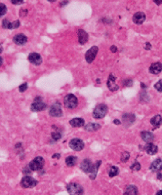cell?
Returning a JSON list of instances; mask_svg holds the SVG:
<instances>
[{
    "label": "cell",
    "instance_id": "obj_1",
    "mask_svg": "<svg viewBox=\"0 0 162 195\" xmlns=\"http://www.w3.org/2000/svg\"><path fill=\"white\" fill-rule=\"evenodd\" d=\"M108 113V106L104 104H100L95 108L93 111V116L96 119H102Z\"/></svg>",
    "mask_w": 162,
    "mask_h": 195
},
{
    "label": "cell",
    "instance_id": "obj_2",
    "mask_svg": "<svg viewBox=\"0 0 162 195\" xmlns=\"http://www.w3.org/2000/svg\"><path fill=\"white\" fill-rule=\"evenodd\" d=\"M64 106H66L67 108H69V109L75 108L77 106V104H78L77 98L72 94H68L64 97Z\"/></svg>",
    "mask_w": 162,
    "mask_h": 195
},
{
    "label": "cell",
    "instance_id": "obj_3",
    "mask_svg": "<svg viewBox=\"0 0 162 195\" xmlns=\"http://www.w3.org/2000/svg\"><path fill=\"white\" fill-rule=\"evenodd\" d=\"M67 188L69 195H83V187L76 183H69Z\"/></svg>",
    "mask_w": 162,
    "mask_h": 195
},
{
    "label": "cell",
    "instance_id": "obj_4",
    "mask_svg": "<svg viewBox=\"0 0 162 195\" xmlns=\"http://www.w3.org/2000/svg\"><path fill=\"white\" fill-rule=\"evenodd\" d=\"M45 161L42 157H36L29 163V169L31 171H39L43 168Z\"/></svg>",
    "mask_w": 162,
    "mask_h": 195
},
{
    "label": "cell",
    "instance_id": "obj_5",
    "mask_svg": "<svg viewBox=\"0 0 162 195\" xmlns=\"http://www.w3.org/2000/svg\"><path fill=\"white\" fill-rule=\"evenodd\" d=\"M37 184V182L31 177H24L21 180V185L24 188H31Z\"/></svg>",
    "mask_w": 162,
    "mask_h": 195
},
{
    "label": "cell",
    "instance_id": "obj_6",
    "mask_svg": "<svg viewBox=\"0 0 162 195\" xmlns=\"http://www.w3.org/2000/svg\"><path fill=\"white\" fill-rule=\"evenodd\" d=\"M69 146H71V148L73 150L80 151L84 148V142L81 140H79V139H72V140L69 142Z\"/></svg>",
    "mask_w": 162,
    "mask_h": 195
},
{
    "label": "cell",
    "instance_id": "obj_7",
    "mask_svg": "<svg viewBox=\"0 0 162 195\" xmlns=\"http://www.w3.org/2000/svg\"><path fill=\"white\" fill-rule=\"evenodd\" d=\"M49 113H50L51 116H53V117H61V116L63 115V111H62L61 104H60L59 103L54 104L50 108Z\"/></svg>",
    "mask_w": 162,
    "mask_h": 195
},
{
    "label": "cell",
    "instance_id": "obj_8",
    "mask_svg": "<svg viewBox=\"0 0 162 195\" xmlns=\"http://www.w3.org/2000/svg\"><path fill=\"white\" fill-rule=\"evenodd\" d=\"M98 51H99V48L97 47V46H93L91 49H89L87 51V53L85 55V59H86L87 63H91L94 61L96 56H97V53H98Z\"/></svg>",
    "mask_w": 162,
    "mask_h": 195
},
{
    "label": "cell",
    "instance_id": "obj_9",
    "mask_svg": "<svg viewBox=\"0 0 162 195\" xmlns=\"http://www.w3.org/2000/svg\"><path fill=\"white\" fill-rule=\"evenodd\" d=\"M29 61L32 63L35 64V66H39V64L42 63V58L38 53H31L29 56Z\"/></svg>",
    "mask_w": 162,
    "mask_h": 195
},
{
    "label": "cell",
    "instance_id": "obj_10",
    "mask_svg": "<svg viewBox=\"0 0 162 195\" xmlns=\"http://www.w3.org/2000/svg\"><path fill=\"white\" fill-rule=\"evenodd\" d=\"M92 168H93V164H92V162H91L90 159H85V160L82 161V163L80 165V169L83 172L89 174L91 172V170H92Z\"/></svg>",
    "mask_w": 162,
    "mask_h": 195
},
{
    "label": "cell",
    "instance_id": "obj_11",
    "mask_svg": "<svg viewBox=\"0 0 162 195\" xmlns=\"http://www.w3.org/2000/svg\"><path fill=\"white\" fill-rule=\"evenodd\" d=\"M31 110L32 111H35V112H38V111L41 110H44L46 108V104L43 103L42 101H34V103L31 104Z\"/></svg>",
    "mask_w": 162,
    "mask_h": 195
},
{
    "label": "cell",
    "instance_id": "obj_12",
    "mask_svg": "<svg viewBox=\"0 0 162 195\" xmlns=\"http://www.w3.org/2000/svg\"><path fill=\"white\" fill-rule=\"evenodd\" d=\"M146 21V15L143 12H137L135 15L133 16V22L137 25H142L143 22Z\"/></svg>",
    "mask_w": 162,
    "mask_h": 195
},
{
    "label": "cell",
    "instance_id": "obj_13",
    "mask_svg": "<svg viewBox=\"0 0 162 195\" xmlns=\"http://www.w3.org/2000/svg\"><path fill=\"white\" fill-rule=\"evenodd\" d=\"M13 41H14V42H15L17 45H24V44L26 43L27 38H26V35L20 33V34H16L15 36H14Z\"/></svg>",
    "mask_w": 162,
    "mask_h": 195
},
{
    "label": "cell",
    "instance_id": "obj_14",
    "mask_svg": "<svg viewBox=\"0 0 162 195\" xmlns=\"http://www.w3.org/2000/svg\"><path fill=\"white\" fill-rule=\"evenodd\" d=\"M141 137H142L143 140L145 141L146 142H147V143H151L152 141H153V139H154L153 134H152L151 132H149V131H143V132H142Z\"/></svg>",
    "mask_w": 162,
    "mask_h": 195
},
{
    "label": "cell",
    "instance_id": "obj_15",
    "mask_svg": "<svg viewBox=\"0 0 162 195\" xmlns=\"http://www.w3.org/2000/svg\"><path fill=\"white\" fill-rule=\"evenodd\" d=\"M108 87H109V89L112 92L119 89V87L115 84V77H114V75H112V74H110L109 75V78L108 80Z\"/></svg>",
    "mask_w": 162,
    "mask_h": 195
},
{
    "label": "cell",
    "instance_id": "obj_16",
    "mask_svg": "<svg viewBox=\"0 0 162 195\" xmlns=\"http://www.w3.org/2000/svg\"><path fill=\"white\" fill-rule=\"evenodd\" d=\"M162 71V64L160 63H154L150 67V72L152 74H158Z\"/></svg>",
    "mask_w": 162,
    "mask_h": 195
},
{
    "label": "cell",
    "instance_id": "obj_17",
    "mask_svg": "<svg viewBox=\"0 0 162 195\" xmlns=\"http://www.w3.org/2000/svg\"><path fill=\"white\" fill-rule=\"evenodd\" d=\"M150 170L152 172H158L162 169V160L161 159H156L155 161H153L150 165Z\"/></svg>",
    "mask_w": 162,
    "mask_h": 195
},
{
    "label": "cell",
    "instance_id": "obj_18",
    "mask_svg": "<svg viewBox=\"0 0 162 195\" xmlns=\"http://www.w3.org/2000/svg\"><path fill=\"white\" fill-rule=\"evenodd\" d=\"M88 33L86 31L79 29L78 30V39H79V43L80 44H85L88 41Z\"/></svg>",
    "mask_w": 162,
    "mask_h": 195
},
{
    "label": "cell",
    "instance_id": "obj_19",
    "mask_svg": "<svg viewBox=\"0 0 162 195\" xmlns=\"http://www.w3.org/2000/svg\"><path fill=\"white\" fill-rule=\"evenodd\" d=\"M145 149L150 155L156 154L157 151H158V148H157V146L155 145H153L152 142L151 143H147V145H146V147H145Z\"/></svg>",
    "mask_w": 162,
    "mask_h": 195
},
{
    "label": "cell",
    "instance_id": "obj_20",
    "mask_svg": "<svg viewBox=\"0 0 162 195\" xmlns=\"http://www.w3.org/2000/svg\"><path fill=\"white\" fill-rule=\"evenodd\" d=\"M69 124H71L72 127H82V126H85L84 119H82V118L71 119V121H69Z\"/></svg>",
    "mask_w": 162,
    "mask_h": 195
},
{
    "label": "cell",
    "instance_id": "obj_21",
    "mask_svg": "<svg viewBox=\"0 0 162 195\" xmlns=\"http://www.w3.org/2000/svg\"><path fill=\"white\" fill-rule=\"evenodd\" d=\"M135 121V116L133 114H124L123 115V122L127 126H130L132 123Z\"/></svg>",
    "mask_w": 162,
    "mask_h": 195
},
{
    "label": "cell",
    "instance_id": "obj_22",
    "mask_svg": "<svg viewBox=\"0 0 162 195\" xmlns=\"http://www.w3.org/2000/svg\"><path fill=\"white\" fill-rule=\"evenodd\" d=\"M150 123L155 129L158 128V127L161 126V124H162V117L160 115H155L154 117L150 120Z\"/></svg>",
    "mask_w": 162,
    "mask_h": 195
},
{
    "label": "cell",
    "instance_id": "obj_23",
    "mask_svg": "<svg viewBox=\"0 0 162 195\" xmlns=\"http://www.w3.org/2000/svg\"><path fill=\"white\" fill-rule=\"evenodd\" d=\"M125 195H138V188L135 185H128L125 190Z\"/></svg>",
    "mask_w": 162,
    "mask_h": 195
},
{
    "label": "cell",
    "instance_id": "obj_24",
    "mask_svg": "<svg viewBox=\"0 0 162 195\" xmlns=\"http://www.w3.org/2000/svg\"><path fill=\"white\" fill-rule=\"evenodd\" d=\"M86 131H89V132H94V131H97V130H99L101 128V126L99 124H96V123H89L84 126Z\"/></svg>",
    "mask_w": 162,
    "mask_h": 195
},
{
    "label": "cell",
    "instance_id": "obj_25",
    "mask_svg": "<svg viewBox=\"0 0 162 195\" xmlns=\"http://www.w3.org/2000/svg\"><path fill=\"white\" fill-rule=\"evenodd\" d=\"M100 165H101V161H98L95 165H93V168H92L91 172L89 173L90 178H91L92 180H94V179L96 178V176H97V172H98V169H99Z\"/></svg>",
    "mask_w": 162,
    "mask_h": 195
},
{
    "label": "cell",
    "instance_id": "obj_26",
    "mask_svg": "<svg viewBox=\"0 0 162 195\" xmlns=\"http://www.w3.org/2000/svg\"><path fill=\"white\" fill-rule=\"evenodd\" d=\"M76 162H77V158L75 156H68L66 159V164L68 167H73L76 164Z\"/></svg>",
    "mask_w": 162,
    "mask_h": 195
},
{
    "label": "cell",
    "instance_id": "obj_27",
    "mask_svg": "<svg viewBox=\"0 0 162 195\" xmlns=\"http://www.w3.org/2000/svg\"><path fill=\"white\" fill-rule=\"evenodd\" d=\"M118 168L117 167H115V166H112V168L109 169V176L110 178H113V177H115V176H117L118 175Z\"/></svg>",
    "mask_w": 162,
    "mask_h": 195
},
{
    "label": "cell",
    "instance_id": "obj_28",
    "mask_svg": "<svg viewBox=\"0 0 162 195\" xmlns=\"http://www.w3.org/2000/svg\"><path fill=\"white\" fill-rule=\"evenodd\" d=\"M6 12H7L6 5H5V4H3V3H0V17L5 15Z\"/></svg>",
    "mask_w": 162,
    "mask_h": 195
},
{
    "label": "cell",
    "instance_id": "obj_29",
    "mask_svg": "<svg viewBox=\"0 0 162 195\" xmlns=\"http://www.w3.org/2000/svg\"><path fill=\"white\" fill-rule=\"evenodd\" d=\"M20 22L19 21H15V22H10L8 26V29H17V27H19L20 26Z\"/></svg>",
    "mask_w": 162,
    "mask_h": 195
},
{
    "label": "cell",
    "instance_id": "obj_30",
    "mask_svg": "<svg viewBox=\"0 0 162 195\" xmlns=\"http://www.w3.org/2000/svg\"><path fill=\"white\" fill-rule=\"evenodd\" d=\"M62 138V135L60 132H53L52 133V139L54 141H59Z\"/></svg>",
    "mask_w": 162,
    "mask_h": 195
},
{
    "label": "cell",
    "instance_id": "obj_31",
    "mask_svg": "<svg viewBox=\"0 0 162 195\" xmlns=\"http://www.w3.org/2000/svg\"><path fill=\"white\" fill-rule=\"evenodd\" d=\"M155 87V89L157 91H159V92H162V80H159L158 82L156 83V84L154 85Z\"/></svg>",
    "mask_w": 162,
    "mask_h": 195
},
{
    "label": "cell",
    "instance_id": "obj_32",
    "mask_svg": "<svg viewBox=\"0 0 162 195\" xmlns=\"http://www.w3.org/2000/svg\"><path fill=\"white\" fill-rule=\"evenodd\" d=\"M129 156H130V154H129L128 152H124L122 154V157H121V161L122 162H126L129 159Z\"/></svg>",
    "mask_w": 162,
    "mask_h": 195
},
{
    "label": "cell",
    "instance_id": "obj_33",
    "mask_svg": "<svg viewBox=\"0 0 162 195\" xmlns=\"http://www.w3.org/2000/svg\"><path fill=\"white\" fill-rule=\"evenodd\" d=\"M131 169L134 170V171H139L141 169V165L138 163V162H136V163H134L132 166H131Z\"/></svg>",
    "mask_w": 162,
    "mask_h": 195
},
{
    "label": "cell",
    "instance_id": "obj_34",
    "mask_svg": "<svg viewBox=\"0 0 162 195\" xmlns=\"http://www.w3.org/2000/svg\"><path fill=\"white\" fill-rule=\"evenodd\" d=\"M26 89H27V84H26V83H24V84H22L19 87V91L20 92H25Z\"/></svg>",
    "mask_w": 162,
    "mask_h": 195
},
{
    "label": "cell",
    "instance_id": "obj_35",
    "mask_svg": "<svg viewBox=\"0 0 162 195\" xmlns=\"http://www.w3.org/2000/svg\"><path fill=\"white\" fill-rule=\"evenodd\" d=\"M9 24H10V22H9V21L5 19V20H3V22H2V27H4V29H8Z\"/></svg>",
    "mask_w": 162,
    "mask_h": 195
},
{
    "label": "cell",
    "instance_id": "obj_36",
    "mask_svg": "<svg viewBox=\"0 0 162 195\" xmlns=\"http://www.w3.org/2000/svg\"><path fill=\"white\" fill-rule=\"evenodd\" d=\"M157 179L159 180H162V169L157 172Z\"/></svg>",
    "mask_w": 162,
    "mask_h": 195
},
{
    "label": "cell",
    "instance_id": "obj_37",
    "mask_svg": "<svg viewBox=\"0 0 162 195\" xmlns=\"http://www.w3.org/2000/svg\"><path fill=\"white\" fill-rule=\"evenodd\" d=\"M132 84H133V81L132 80H126L124 82V85L125 86H132Z\"/></svg>",
    "mask_w": 162,
    "mask_h": 195
},
{
    "label": "cell",
    "instance_id": "obj_38",
    "mask_svg": "<svg viewBox=\"0 0 162 195\" xmlns=\"http://www.w3.org/2000/svg\"><path fill=\"white\" fill-rule=\"evenodd\" d=\"M150 47H151L150 43H149V42L146 43V50H150Z\"/></svg>",
    "mask_w": 162,
    "mask_h": 195
},
{
    "label": "cell",
    "instance_id": "obj_39",
    "mask_svg": "<svg viewBox=\"0 0 162 195\" xmlns=\"http://www.w3.org/2000/svg\"><path fill=\"white\" fill-rule=\"evenodd\" d=\"M110 50H112V52H113V53H115L117 51V49H116V47L115 46H112V48H110Z\"/></svg>",
    "mask_w": 162,
    "mask_h": 195
},
{
    "label": "cell",
    "instance_id": "obj_40",
    "mask_svg": "<svg viewBox=\"0 0 162 195\" xmlns=\"http://www.w3.org/2000/svg\"><path fill=\"white\" fill-rule=\"evenodd\" d=\"M13 4H22V1H12Z\"/></svg>",
    "mask_w": 162,
    "mask_h": 195
},
{
    "label": "cell",
    "instance_id": "obj_41",
    "mask_svg": "<svg viewBox=\"0 0 162 195\" xmlns=\"http://www.w3.org/2000/svg\"><path fill=\"white\" fill-rule=\"evenodd\" d=\"M155 195H162V190H159V191H157Z\"/></svg>",
    "mask_w": 162,
    "mask_h": 195
},
{
    "label": "cell",
    "instance_id": "obj_42",
    "mask_svg": "<svg viewBox=\"0 0 162 195\" xmlns=\"http://www.w3.org/2000/svg\"><path fill=\"white\" fill-rule=\"evenodd\" d=\"M113 122H114V124H120V121L119 120H116V119H115Z\"/></svg>",
    "mask_w": 162,
    "mask_h": 195
},
{
    "label": "cell",
    "instance_id": "obj_43",
    "mask_svg": "<svg viewBox=\"0 0 162 195\" xmlns=\"http://www.w3.org/2000/svg\"><path fill=\"white\" fill-rule=\"evenodd\" d=\"M2 63H3V60H2V58L0 57V67L2 66Z\"/></svg>",
    "mask_w": 162,
    "mask_h": 195
},
{
    "label": "cell",
    "instance_id": "obj_44",
    "mask_svg": "<svg viewBox=\"0 0 162 195\" xmlns=\"http://www.w3.org/2000/svg\"><path fill=\"white\" fill-rule=\"evenodd\" d=\"M154 2H155L156 4H162V1H157V0H155Z\"/></svg>",
    "mask_w": 162,
    "mask_h": 195
},
{
    "label": "cell",
    "instance_id": "obj_45",
    "mask_svg": "<svg viewBox=\"0 0 162 195\" xmlns=\"http://www.w3.org/2000/svg\"><path fill=\"white\" fill-rule=\"evenodd\" d=\"M2 51H3V47H2V46H1V45H0V54H1V53H2Z\"/></svg>",
    "mask_w": 162,
    "mask_h": 195
},
{
    "label": "cell",
    "instance_id": "obj_46",
    "mask_svg": "<svg viewBox=\"0 0 162 195\" xmlns=\"http://www.w3.org/2000/svg\"><path fill=\"white\" fill-rule=\"evenodd\" d=\"M64 4H67V2H63V3L61 4V6H63V5H64Z\"/></svg>",
    "mask_w": 162,
    "mask_h": 195
}]
</instances>
